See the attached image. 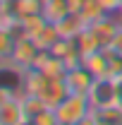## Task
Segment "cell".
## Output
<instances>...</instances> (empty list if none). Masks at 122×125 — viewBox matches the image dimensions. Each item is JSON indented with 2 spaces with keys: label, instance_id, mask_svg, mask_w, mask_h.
<instances>
[{
  "label": "cell",
  "instance_id": "obj_16",
  "mask_svg": "<svg viewBox=\"0 0 122 125\" xmlns=\"http://www.w3.org/2000/svg\"><path fill=\"white\" fill-rule=\"evenodd\" d=\"M101 5H103V10H105L108 15H117L122 10V0H98Z\"/></svg>",
  "mask_w": 122,
  "mask_h": 125
},
{
  "label": "cell",
  "instance_id": "obj_15",
  "mask_svg": "<svg viewBox=\"0 0 122 125\" xmlns=\"http://www.w3.org/2000/svg\"><path fill=\"white\" fill-rule=\"evenodd\" d=\"M31 123L34 125H60V118H58V111L55 108H46V111H41Z\"/></svg>",
  "mask_w": 122,
  "mask_h": 125
},
{
  "label": "cell",
  "instance_id": "obj_19",
  "mask_svg": "<svg viewBox=\"0 0 122 125\" xmlns=\"http://www.w3.org/2000/svg\"><path fill=\"white\" fill-rule=\"evenodd\" d=\"M77 125H98V123H96V118H93V115H86L84 120H79Z\"/></svg>",
  "mask_w": 122,
  "mask_h": 125
},
{
  "label": "cell",
  "instance_id": "obj_3",
  "mask_svg": "<svg viewBox=\"0 0 122 125\" xmlns=\"http://www.w3.org/2000/svg\"><path fill=\"white\" fill-rule=\"evenodd\" d=\"M93 82H96V77L91 75V70H89L84 62H81V65H74V67H70V70H67V75H65V84H67L70 94L89 96Z\"/></svg>",
  "mask_w": 122,
  "mask_h": 125
},
{
  "label": "cell",
  "instance_id": "obj_13",
  "mask_svg": "<svg viewBox=\"0 0 122 125\" xmlns=\"http://www.w3.org/2000/svg\"><path fill=\"white\" fill-rule=\"evenodd\" d=\"M19 22H22V31H24V36H29V39H34V36L48 24L46 15H31V17L19 19Z\"/></svg>",
  "mask_w": 122,
  "mask_h": 125
},
{
  "label": "cell",
  "instance_id": "obj_18",
  "mask_svg": "<svg viewBox=\"0 0 122 125\" xmlns=\"http://www.w3.org/2000/svg\"><path fill=\"white\" fill-rule=\"evenodd\" d=\"M84 2H86V0H67V5H70V12H81Z\"/></svg>",
  "mask_w": 122,
  "mask_h": 125
},
{
  "label": "cell",
  "instance_id": "obj_22",
  "mask_svg": "<svg viewBox=\"0 0 122 125\" xmlns=\"http://www.w3.org/2000/svg\"><path fill=\"white\" fill-rule=\"evenodd\" d=\"M120 125H122V123H120Z\"/></svg>",
  "mask_w": 122,
  "mask_h": 125
},
{
  "label": "cell",
  "instance_id": "obj_20",
  "mask_svg": "<svg viewBox=\"0 0 122 125\" xmlns=\"http://www.w3.org/2000/svg\"><path fill=\"white\" fill-rule=\"evenodd\" d=\"M117 79V94H120V108H122V77H115Z\"/></svg>",
  "mask_w": 122,
  "mask_h": 125
},
{
  "label": "cell",
  "instance_id": "obj_2",
  "mask_svg": "<svg viewBox=\"0 0 122 125\" xmlns=\"http://www.w3.org/2000/svg\"><path fill=\"white\" fill-rule=\"evenodd\" d=\"M58 118L60 123H67V125H77L79 120H84L86 115H91V101L89 96H81V94H70L60 106H58Z\"/></svg>",
  "mask_w": 122,
  "mask_h": 125
},
{
  "label": "cell",
  "instance_id": "obj_12",
  "mask_svg": "<svg viewBox=\"0 0 122 125\" xmlns=\"http://www.w3.org/2000/svg\"><path fill=\"white\" fill-rule=\"evenodd\" d=\"M74 41H77V48H79V53H81V58H84V55H89V53H96L98 48H103L101 43H98V39L93 36V31L89 29V27H86V29L81 31V34L77 36Z\"/></svg>",
  "mask_w": 122,
  "mask_h": 125
},
{
  "label": "cell",
  "instance_id": "obj_1",
  "mask_svg": "<svg viewBox=\"0 0 122 125\" xmlns=\"http://www.w3.org/2000/svg\"><path fill=\"white\" fill-rule=\"evenodd\" d=\"M93 111L103 108H120V94H117V79L115 77H98L89 92Z\"/></svg>",
  "mask_w": 122,
  "mask_h": 125
},
{
  "label": "cell",
  "instance_id": "obj_21",
  "mask_svg": "<svg viewBox=\"0 0 122 125\" xmlns=\"http://www.w3.org/2000/svg\"><path fill=\"white\" fill-rule=\"evenodd\" d=\"M60 125H67V123H60Z\"/></svg>",
  "mask_w": 122,
  "mask_h": 125
},
{
  "label": "cell",
  "instance_id": "obj_9",
  "mask_svg": "<svg viewBox=\"0 0 122 125\" xmlns=\"http://www.w3.org/2000/svg\"><path fill=\"white\" fill-rule=\"evenodd\" d=\"M67 96H70V89H67L65 79H50L48 87L43 89V94H41V99L46 101V106H50V108H58Z\"/></svg>",
  "mask_w": 122,
  "mask_h": 125
},
{
  "label": "cell",
  "instance_id": "obj_8",
  "mask_svg": "<svg viewBox=\"0 0 122 125\" xmlns=\"http://www.w3.org/2000/svg\"><path fill=\"white\" fill-rule=\"evenodd\" d=\"M55 27H58V31H60V39H77L89 24L84 22V17L79 15V12H67L62 19L55 22Z\"/></svg>",
  "mask_w": 122,
  "mask_h": 125
},
{
  "label": "cell",
  "instance_id": "obj_17",
  "mask_svg": "<svg viewBox=\"0 0 122 125\" xmlns=\"http://www.w3.org/2000/svg\"><path fill=\"white\" fill-rule=\"evenodd\" d=\"M110 51H113V53H117V55H122V27L120 29H117V34H115V39H113V41H110Z\"/></svg>",
  "mask_w": 122,
  "mask_h": 125
},
{
  "label": "cell",
  "instance_id": "obj_11",
  "mask_svg": "<svg viewBox=\"0 0 122 125\" xmlns=\"http://www.w3.org/2000/svg\"><path fill=\"white\" fill-rule=\"evenodd\" d=\"M70 12L67 0H43V15L48 22H58Z\"/></svg>",
  "mask_w": 122,
  "mask_h": 125
},
{
  "label": "cell",
  "instance_id": "obj_14",
  "mask_svg": "<svg viewBox=\"0 0 122 125\" xmlns=\"http://www.w3.org/2000/svg\"><path fill=\"white\" fill-rule=\"evenodd\" d=\"M79 15L84 17V22H86V24H93V22H98L101 17H105L108 12H105V10H103V5H101L98 0H86Z\"/></svg>",
  "mask_w": 122,
  "mask_h": 125
},
{
  "label": "cell",
  "instance_id": "obj_6",
  "mask_svg": "<svg viewBox=\"0 0 122 125\" xmlns=\"http://www.w3.org/2000/svg\"><path fill=\"white\" fill-rule=\"evenodd\" d=\"M34 67L41 70L43 75H48L50 79H65L67 70H70V67H67L55 53H50V51H41L38 58H36V62H34Z\"/></svg>",
  "mask_w": 122,
  "mask_h": 125
},
{
  "label": "cell",
  "instance_id": "obj_10",
  "mask_svg": "<svg viewBox=\"0 0 122 125\" xmlns=\"http://www.w3.org/2000/svg\"><path fill=\"white\" fill-rule=\"evenodd\" d=\"M31 41L41 48V51H53V46L60 41V31H58V27H55V22H48Z\"/></svg>",
  "mask_w": 122,
  "mask_h": 125
},
{
  "label": "cell",
  "instance_id": "obj_4",
  "mask_svg": "<svg viewBox=\"0 0 122 125\" xmlns=\"http://www.w3.org/2000/svg\"><path fill=\"white\" fill-rule=\"evenodd\" d=\"M38 53H41V48L36 46L34 41H31L29 36H19L15 43V51H12V60L17 62V67L22 70V75L29 70V67H34V62H36V58H38Z\"/></svg>",
  "mask_w": 122,
  "mask_h": 125
},
{
  "label": "cell",
  "instance_id": "obj_7",
  "mask_svg": "<svg viewBox=\"0 0 122 125\" xmlns=\"http://www.w3.org/2000/svg\"><path fill=\"white\" fill-rule=\"evenodd\" d=\"M120 27H122V22H120L115 15H105V17H101L98 22L89 24V29L93 31V36L98 39V43H101L103 48L110 46V41L115 39V34H117Z\"/></svg>",
  "mask_w": 122,
  "mask_h": 125
},
{
  "label": "cell",
  "instance_id": "obj_5",
  "mask_svg": "<svg viewBox=\"0 0 122 125\" xmlns=\"http://www.w3.org/2000/svg\"><path fill=\"white\" fill-rule=\"evenodd\" d=\"M113 51L110 48H98L96 53H89V55H84V65L91 70V75L96 79L98 77H110V67H113Z\"/></svg>",
  "mask_w": 122,
  "mask_h": 125
}]
</instances>
